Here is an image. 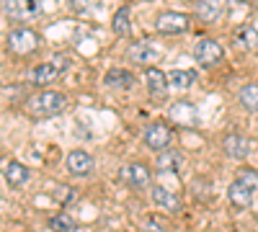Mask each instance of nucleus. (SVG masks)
I'll return each mask as SVG.
<instances>
[{"instance_id":"nucleus-15","label":"nucleus","mask_w":258,"mask_h":232,"mask_svg":"<svg viewBox=\"0 0 258 232\" xmlns=\"http://www.w3.org/2000/svg\"><path fill=\"white\" fill-rule=\"evenodd\" d=\"M232 44L238 47L240 52H253V49H258V31H255L253 26H240V29H235Z\"/></svg>"},{"instance_id":"nucleus-11","label":"nucleus","mask_w":258,"mask_h":232,"mask_svg":"<svg viewBox=\"0 0 258 232\" xmlns=\"http://www.w3.org/2000/svg\"><path fill=\"white\" fill-rule=\"evenodd\" d=\"M129 59L135 62V65H142V67H153L155 62L160 59V52L150 44V41H137V44L129 47Z\"/></svg>"},{"instance_id":"nucleus-7","label":"nucleus","mask_w":258,"mask_h":232,"mask_svg":"<svg viewBox=\"0 0 258 232\" xmlns=\"http://www.w3.org/2000/svg\"><path fill=\"white\" fill-rule=\"evenodd\" d=\"M0 6H3L6 18H11V21H26L29 16L39 13L36 0H0Z\"/></svg>"},{"instance_id":"nucleus-23","label":"nucleus","mask_w":258,"mask_h":232,"mask_svg":"<svg viewBox=\"0 0 258 232\" xmlns=\"http://www.w3.org/2000/svg\"><path fill=\"white\" fill-rule=\"evenodd\" d=\"M114 34L121 36V39L132 34V24H129V8H126V6L119 8L116 16H114Z\"/></svg>"},{"instance_id":"nucleus-22","label":"nucleus","mask_w":258,"mask_h":232,"mask_svg":"<svg viewBox=\"0 0 258 232\" xmlns=\"http://www.w3.org/2000/svg\"><path fill=\"white\" fill-rule=\"evenodd\" d=\"M238 101H240V106H243V109H248V111H258V83H250V86L240 88Z\"/></svg>"},{"instance_id":"nucleus-5","label":"nucleus","mask_w":258,"mask_h":232,"mask_svg":"<svg viewBox=\"0 0 258 232\" xmlns=\"http://www.w3.org/2000/svg\"><path fill=\"white\" fill-rule=\"evenodd\" d=\"M170 142H173V132H170L165 124H160V121L150 124L147 129H145V144H147L153 152H163V150H168V144H170Z\"/></svg>"},{"instance_id":"nucleus-25","label":"nucleus","mask_w":258,"mask_h":232,"mask_svg":"<svg viewBox=\"0 0 258 232\" xmlns=\"http://www.w3.org/2000/svg\"><path fill=\"white\" fill-rule=\"evenodd\" d=\"M96 6H98V0H70V8L78 16H91L96 11Z\"/></svg>"},{"instance_id":"nucleus-6","label":"nucleus","mask_w":258,"mask_h":232,"mask_svg":"<svg viewBox=\"0 0 258 232\" xmlns=\"http://www.w3.org/2000/svg\"><path fill=\"white\" fill-rule=\"evenodd\" d=\"M119 178H121L129 188L140 191V188H145V186L150 183V171H147L142 163H126V165H121Z\"/></svg>"},{"instance_id":"nucleus-4","label":"nucleus","mask_w":258,"mask_h":232,"mask_svg":"<svg viewBox=\"0 0 258 232\" xmlns=\"http://www.w3.org/2000/svg\"><path fill=\"white\" fill-rule=\"evenodd\" d=\"M36 47H39V34L34 29H29V26L13 29L8 34V49L13 54H31Z\"/></svg>"},{"instance_id":"nucleus-26","label":"nucleus","mask_w":258,"mask_h":232,"mask_svg":"<svg viewBox=\"0 0 258 232\" xmlns=\"http://www.w3.org/2000/svg\"><path fill=\"white\" fill-rule=\"evenodd\" d=\"M142 229H145V232H165V227H163L158 219H153V217H147V219L142 222Z\"/></svg>"},{"instance_id":"nucleus-18","label":"nucleus","mask_w":258,"mask_h":232,"mask_svg":"<svg viewBox=\"0 0 258 232\" xmlns=\"http://www.w3.org/2000/svg\"><path fill=\"white\" fill-rule=\"evenodd\" d=\"M181 165H183V155L178 150H163L155 158V168H158L160 173H176Z\"/></svg>"},{"instance_id":"nucleus-3","label":"nucleus","mask_w":258,"mask_h":232,"mask_svg":"<svg viewBox=\"0 0 258 232\" xmlns=\"http://www.w3.org/2000/svg\"><path fill=\"white\" fill-rule=\"evenodd\" d=\"M68 57H62V54H57V57H52L49 62H41V65H36L34 70H31V75H29V80L34 83V86H49L52 80H57L64 70H68Z\"/></svg>"},{"instance_id":"nucleus-10","label":"nucleus","mask_w":258,"mask_h":232,"mask_svg":"<svg viewBox=\"0 0 258 232\" xmlns=\"http://www.w3.org/2000/svg\"><path fill=\"white\" fill-rule=\"evenodd\" d=\"M186 29H188V18L183 13L168 11V13H160L158 21H155V31L158 34H183Z\"/></svg>"},{"instance_id":"nucleus-16","label":"nucleus","mask_w":258,"mask_h":232,"mask_svg":"<svg viewBox=\"0 0 258 232\" xmlns=\"http://www.w3.org/2000/svg\"><path fill=\"white\" fill-rule=\"evenodd\" d=\"M197 16L204 24H217L222 16V0H197Z\"/></svg>"},{"instance_id":"nucleus-17","label":"nucleus","mask_w":258,"mask_h":232,"mask_svg":"<svg viewBox=\"0 0 258 232\" xmlns=\"http://www.w3.org/2000/svg\"><path fill=\"white\" fill-rule=\"evenodd\" d=\"M103 80H106V86L114 88V91H129V88L137 86V78L126 70H109Z\"/></svg>"},{"instance_id":"nucleus-14","label":"nucleus","mask_w":258,"mask_h":232,"mask_svg":"<svg viewBox=\"0 0 258 232\" xmlns=\"http://www.w3.org/2000/svg\"><path fill=\"white\" fill-rule=\"evenodd\" d=\"M145 83H147V88H150V93H153L155 98H163L165 93H168V75L163 72V70H158V67H147V72H145Z\"/></svg>"},{"instance_id":"nucleus-1","label":"nucleus","mask_w":258,"mask_h":232,"mask_svg":"<svg viewBox=\"0 0 258 232\" xmlns=\"http://www.w3.org/2000/svg\"><path fill=\"white\" fill-rule=\"evenodd\" d=\"M255 194H258V173L255 171H240L227 188V199L235 209L250 206Z\"/></svg>"},{"instance_id":"nucleus-2","label":"nucleus","mask_w":258,"mask_h":232,"mask_svg":"<svg viewBox=\"0 0 258 232\" xmlns=\"http://www.w3.org/2000/svg\"><path fill=\"white\" fill-rule=\"evenodd\" d=\"M64 106H68V98L57 91H41L29 101V109L36 116H54V114L64 111Z\"/></svg>"},{"instance_id":"nucleus-12","label":"nucleus","mask_w":258,"mask_h":232,"mask_svg":"<svg viewBox=\"0 0 258 232\" xmlns=\"http://www.w3.org/2000/svg\"><path fill=\"white\" fill-rule=\"evenodd\" d=\"M248 139L243 137V134H238V132H230L227 137H225V142H222V150H225V155L227 158H232V160H240V158H245L248 155Z\"/></svg>"},{"instance_id":"nucleus-24","label":"nucleus","mask_w":258,"mask_h":232,"mask_svg":"<svg viewBox=\"0 0 258 232\" xmlns=\"http://www.w3.org/2000/svg\"><path fill=\"white\" fill-rule=\"evenodd\" d=\"M49 227H52L54 232H75V229H78V222H75L70 214H54V217L49 219Z\"/></svg>"},{"instance_id":"nucleus-9","label":"nucleus","mask_w":258,"mask_h":232,"mask_svg":"<svg viewBox=\"0 0 258 232\" xmlns=\"http://www.w3.org/2000/svg\"><path fill=\"white\" fill-rule=\"evenodd\" d=\"M168 116L176 126H197V121H199L197 106H191L188 101H176L173 106L168 109Z\"/></svg>"},{"instance_id":"nucleus-13","label":"nucleus","mask_w":258,"mask_h":232,"mask_svg":"<svg viewBox=\"0 0 258 232\" xmlns=\"http://www.w3.org/2000/svg\"><path fill=\"white\" fill-rule=\"evenodd\" d=\"M68 171L73 176H88L93 171V158L85 150H73L68 155Z\"/></svg>"},{"instance_id":"nucleus-19","label":"nucleus","mask_w":258,"mask_h":232,"mask_svg":"<svg viewBox=\"0 0 258 232\" xmlns=\"http://www.w3.org/2000/svg\"><path fill=\"white\" fill-rule=\"evenodd\" d=\"M26 181H29V168L21 165V163H16V160H11V163L6 165V183H8L11 188H21Z\"/></svg>"},{"instance_id":"nucleus-20","label":"nucleus","mask_w":258,"mask_h":232,"mask_svg":"<svg viewBox=\"0 0 258 232\" xmlns=\"http://www.w3.org/2000/svg\"><path fill=\"white\" fill-rule=\"evenodd\" d=\"M194 83H197V72L194 70H173V72H168V86L176 88V91H186V88L194 86Z\"/></svg>"},{"instance_id":"nucleus-21","label":"nucleus","mask_w":258,"mask_h":232,"mask_svg":"<svg viewBox=\"0 0 258 232\" xmlns=\"http://www.w3.org/2000/svg\"><path fill=\"white\" fill-rule=\"evenodd\" d=\"M153 199H155V204L168 209V212H178V206H181L178 196L173 191H168V188H163V186H153Z\"/></svg>"},{"instance_id":"nucleus-8","label":"nucleus","mask_w":258,"mask_h":232,"mask_svg":"<svg viewBox=\"0 0 258 232\" xmlns=\"http://www.w3.org/2000/svg\"><path fill=\"white\" fill-rule=\"evenodd\" d=\"M194 59H197L202 67H214L222 59V47L212 39H202L199 44L194 47Z\"/></svg>"}]
</instances>
